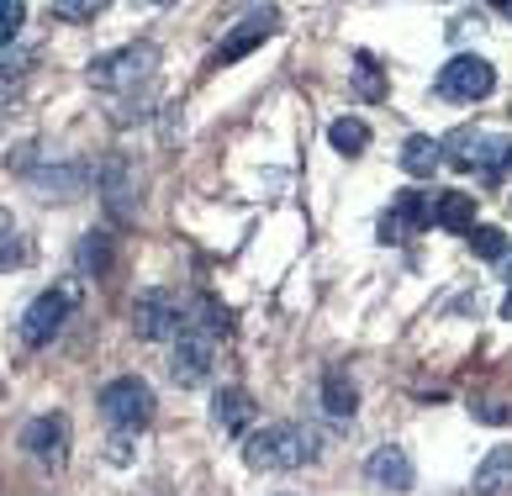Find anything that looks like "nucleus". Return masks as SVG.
Instances as JSON below:
<instances>
[{
    "instance_id": "nucleus-1",
    "label": "nucleus",
    "mask_w": 512,
    "mask_h": 496,
    "mask_svg": "<svg viewBox=\"0 0 512 496\" xmlns=\"http://www.w3.org/2000/svg\"><path fill=\"white\" fill-rule=\"evenodd\" d=\"M317 454V438L301 428V423H264L259 433H249L243 444V460L254 470H296Z\"/></svg>"
},
{
    "instance_id": "nucleus-2",
    "label": "nucleus",
    "mask_w": 512,
    "mask_h": 496,
    "mask_svg": "<svg viewBox=\"0 0 512 496\" xmlns=\"http://www.w3.org/2000/svg\"><path fill=\"white\" fill-rule=\"evenodd\" d=\"M96 407H101V417L117 433H138V428H148L154 423V386L148 380H138V375H117L111 386H101V396H96Z\"/></svg>"
},
{
    "instance_id": "nucleus-3",
    "label": "nucleus",
    "mask_w": 512,
    "mask_h": 496,
    "mask_svg": "<svg viewBox=\"0 0 512 496\" xmlns=\"http://www.w3.org/2000/svg\"><path fill=\"white\" fill-rule=\"evenodd\" d=\"M497 90V69L476 53H454V59L439 69V80H433V95H444V101H460V106H476L486 95Z\"/></svg>"
},
{
    "instance_id": "nucleus-4",
    "label": "nucleus",
    "mask_w": 512,
    "mask_h": 496,
    "mask_svg": "<svg viewBox=\"0 0 512 496\" xmlns=\"http://www.w3.org/2000/svg\"><path fill=\"white\" fill-rule=\"evenodd\" d=\"M159 69V48L154 43H127L117 53H101L96 64H90V85L96 90H132L138 80Z\"/></svg>"
},
{
    "instance_id": "nucleus-5",
    "label": "nucleus",
    "mask_w": 512,
    "mask_h": 496,
    "mask_svg": "<svg viewBox=\"0 0 512 496\" xmlns=\"http://www.w3.org/2000/svg\"><path fill=\"white\" fill-rule=\"evenodd\" d=\"M132 328H138V338H185L191 328H185V317H180V307H175V296L169 291H143L138 301H132Z\"/></svg>"
},
{
    "instance_id": "nucleus-6",
    "label": "nucleus",
    "mask_w": 512,
    "mask_h": 496,
    "mask_svg": "<svg viewBox=\"0 0 512 496\" xmlns=\"http://www.w3.org/2000/svg\"><path fill=\"white\" fill-rule=\"evenodd\" d=\"M22 449L32 454L43 470H59L69 460V417L64 412H43L22 428Z\"/></svg>"
},
{
    "instance_id": "nucleus-7",
    "label": "nucleus",
    "mask_w": 512,
    "mask_h": 496,
    "mask_svg": "<svg viewBox=\"0 0 512 496\" xmlns=\"http://www.w3.org/2000/svg\"><path fill=\"white\" fill-rule=\"evenodd\" d=\"M101 201H106V212L117 227H127L132 217H138V169H132L127 159H106L101 169Z\"/></svg>"
},
{
    "instance_id": "nucleus-8",
    "label": "nucleus",
    "mask_w": 512,
    "mask_h": 496,
    "mask_svg": "<svg viewBox=\"0 0 512 496\" xmlns=\"http://www.w3.org/2000/svg\"><path fill=\"white\" fill-rule=\"evenodd\" d=\"M275 27H280V11H275V6L249 11V16H243V22H238L233 32L222 37V48L212 53V64H217V69H222V64H238L243 53H254V48L264 43V37H275Z\"/></svg>"
},
{
    "instance_id": "nucleus-9",
    "label": "nucleus",
    "mask_w": 512,
    "mask_h": 496,
    "mask_svg": "<svg viewBox=\"0 0 512 496\" xmlns=\"http://www.w3.org/2000/svg\"><path fill=\"white\" fill-rule=\"evenodd\" d=\"M428 222H433V196H423V190H396V206L381 217V243H407Z\"/></svg>"
},
{
    "instance_id": "nucleus-10",
    "label": "nucleus",
    "mask_w": 512,
    "mask_h": 496,
    "mask_svg": "<svg viewBox=\"0 0 512 496\" xmlns=\"http://www.w3.org/2000/svg\"><path fill=\"white\" fill-rule=\"evenodd\" d=\"M64 317H69V291H43L22 312V343H27V349L53 343V338H59V328H64Z\"/></svg>"
},
{
    "instance_id": "nucleus-11",
    "label": "nucleus",
    "mask_w": 512,
    "mask_h": 496,
    "mask_svg": "<svg viewBox=\"0 0 512 496\" xmlns=\"http://www.w3.org/2000/svg\"><path fill=\"white\" fill-rule=\"evenodd\" d=\"M365 475H370V486L375 491H391V496H402V491H412V481H417V470H412V460H407V449H396V444H381L365 460Z\"/></svg>"
},
{
    "instance_id": "nucleus-12",
    "label": "nucleus",
    "mask_w": 512,
    "mask_h": 496,
    "mask_svg": "<svg viewBox=\"0 0 512 496\" xmlns=\"http://www.w3.org/2000/svg\"><path fill=\"white\" fill-rule=\"evenodd\" d=\"M212 343L206 333H185L175 343V359H169V375H175V386H201L206 375H212Z\"/></svg>"
},
{
    "instance_id": "nucleus-13",
    "label": "nucleus",
    "mask_w": 512,
    "mask_h": 496,
    "mask_svg": "<svg viewBox=\"0 0 512 496\" xmlns=\"http://www.w3.org/2000/svg\"><path fill=\"white\" fill-rule=\"evenodd\" d=\"M90 180H101L90 164H59V169H37V190H43L48 201H74L85 196Z\"/></svg>"
},
{
    "instance_id": "nucleus-14",
    "label": "nucleus",
    "mask_w": 512,
    "mask_h": 496,
    "mask_svg": "<svg viewBox=\"0 0 512 496\" xmlns=\"http://www.w3.org/2000/svg\"><path fill=\"white\" fill-rule=\"evenodd\" d=\"M433 222L444 233H476V196L470 190H439L433 196Z\"/></svg>"
},
{
    "instance_id": "nucleus-15",
    "label": "nucleus",
    "mask_w": 512,
    "mask_h": 496,
    "mask_svg": "<svg viewBox=\"0 0 512 496\" xmlns=\"http://www.w3.org/2000/svg\"><path fill=\"white\" fill-rule=\"evenodd\" d=\"M322 412H328L333 423H349V417L359 412V391H354L349 370H328V375H322Z\"/></svg>"
},
{
    "instance_id": "nucleus-16",
    "label": "nucleus",
    "mask_w": 512,
    "mask_h": 496,
    "mask_svg": "<svg viewBox=\"0 0 512 496\" xmlns=\"http://www.w3.org/2000/svg\"><path fill=\"white\" fill-rule=\"evenodd\" d=\"M212 417H217V428H227V433L249 428V417H254V396L243 391V386H222V391L212 396Z\"/></svg>"
},
{
    "instance_id": "nucleus-17",
    "label": "nucleus",
    "mask_w": 512,
    "mask_h": 496,
    "mask_svg": "<svg viewBox=\"0 0 512 496\" xmlns=\"http://www.w3.org/2000/svg\"><path fill=\"white\" fill-rule=\"evenodd\" d=\"M512 491V449H491L476 465V496H507Z\"/></svg>"
},
{
    "instance_id": "nucleus-18",
    "label": "nucleus",
    "mask_w": 512,
    "mask_h": 496,
    "mask_svg": "<svg viewBox=\"0 0 512 496\" xmlns=\"http://www.w3.org/2000/svg\"><path fill=\"white\" fill-rule=\"evenodd\" d=\"M439 164H444V148L433 143V138H423V132H412V138L402 143V169H407L412 180H428Z\"/></svg>"
},
{
    "instance_id": "nucleus-19",
    "label": "nucleus",
    "mask_w": 512,
    "mask_h": 496,
    "mask_svg": "<svg viewBox=\"0 0 512 496\" xmlns=\"http://www.w3.org/2000/svg\"><path fill=\"white\" fill-rule=\"evenodd\" d=\"M328 143H333L344 159H354V154H365V148H370V127L359 122V117H338V122L328 127Z\"/></svg>"
},
{
    "instance_id": "nucleus-20",
    "label": "nucleus",
    "mask_w": 512,
    "mask_h": 496,
    "mask_svg": "<svg viewBox=\"0 0 512 496\" xmlns=\"http://www.w3.org/2000/svg\"><path fill=\"white\" fill-rule=\"evenodd\" d=\"M80 270L85 275H106L111 270V238L106 233H85L80 238Z\"/></svg>"
},
{
    "instance_id": "nucleus-21",
    "label": "nucleus",
    "mask_w": 512,
    "mask_h": 496,
    "mask_svg": "<svg viewBox=\"0 0 512 496\" xmlns=\"http://www.w3.org/2000/svg\"><path fill=\"white\" fill-rule=\"evenodd\" d=\"M476 143H481V132H476V127H454L439 148H444V159H449V164L470 169V159H476Z\"/></svg>"
},
{
    "instance_id": "nucleus-22",
    "label": "nucleus",
    "mask_w": 512,
    "mask_h": 496,
    "mask_svg": "<svg viewBox=\"0 0 512 496\" xmlns=\"http://www.w3.org/2000/svg\"><path fill=\"white\" fill-rule=\"evenodd\" d=\"M354 95H359V101H381V95H386V80H381V69H375L370 53H359V69H354Z\"/></svg>"
},
{
    "instance_id": "nucleus-23",
    "label": "nucleus",
    "mask_w": 512,
    "mask_h": 496,
    "mask_svg": "<svg viewBox=\"0 0 512 496\" xmlns=\"http://www.w3.org/2000/svg\"><path fill=\"white\" fill-rule=\"evenodd\" d=\"M227 328H233V312H227L217 296H201V333L206 338H222Z\"/></svg>"
},
{
    "instance_id": "nucleus-24",
    "label": "nucleus",
    "mask_w": 512,
    "mask_h": 496,
    "mask_svg": "<svg viewBox=\"0 0 512 496\" xmlns=\"http://www.w3.org/2000/svg\"><path fill=\"white\" fill-rule=\"evenodd\" d=\"M470 248H476L481 259H507V233L502 227H476V233H470Z\"/></svg>"
},
{
    "instance_id": "nucleus-25",
    "label": "nucleus",
    "mask_w": 512,
    "mask_h": 496,
    "mask_svg": "<svg viewBox=\"0 0 512 496\" xmlns=\"http://www.w3.org/2000/svg\"><path fill=\"white\" fill-rule=\"evenodd\" d=\"M53 16H59V22H96L101 0H53Z\"/></svg>"
},
{
    "instance_id": "nucleus-26",
    "label": "nucleus",
    "mask_w": 512,
    "mask_h": 496,
    "mask_svg": "<svg viewBox=\"0 0 512 496\" xmlns=\"http://www.w3.org/2000/svg\"><path fill=\"white\" fill-rule=\"evenodd\" d=\"M27 259H32L27 238H16V233H6V238H0V275H6V270H22Z\"/></svg>"
},
{
    "instance_id": "nucleus-27",
    "label": "nucleus",
    "mask_w": 512,
    "mask_h": 496,
    "mask_svg": "<svg viewBox=\"0 0 512 496\" xmlns=\"http://www.w3.org/2000/svg\"><path fill=\"white\" fill-rule=\"evenodd\" d=\"M22 6H16V0H0V48H6L11 43V37H16V27H22Z\"/></svg>"
},
{
    "instance_id": "nucleus-28",
    "label": "nucleus",
    "mask_w": 512,
    "mask_h": 496,
    "mask_svg": "<svg viewBox=\"0 0 512 496\" xmlns=\"http://www.w3.org/2000/svg\"><path fill=\"white\" fill-rule=\"evenodd\" d=\"M127 438H132V433H117V438H111V460H117V465H127V460H132Z\"/></svg>"
},
{
    "instance_id": "nucleus-29",
    "label": "nucleus",
    "mask_w": 512,
    "mask_h": 496,
    "mask_svg": "<svg viewBox=\"0 0 512 496\" xmlns=\"http://www.w3.org/2000/svg\"><path fill=\"white\" fill-rule=\"evenodd\" d=\"M6 233H16V227H11V212H0V238H6Z\"/></svg>"
},
{
    "instance_id": "nucleus-30",
    "label": "nucleus",
    "mask_w": 512,
    "mask_h": 496,
    "mask_svg": "<svg viewBox=\"0 0 512 496\" xmlns=\"http://www.w3.org/2000/svg\"><path fill=\"white\" fill-rule=\"evenodd\" d=\"M502 317H507V322H512V291H507V296H502Z\"/></svg>"
}]
</instances>
